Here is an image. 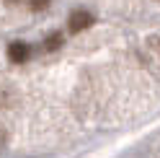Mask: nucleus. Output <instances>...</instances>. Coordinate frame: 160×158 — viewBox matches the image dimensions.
Here are the masks:
<instances>
[{"mask_svg":"<svg viewBox=\"0 0 160 158\" xmlns=\"http://www.w3.org/2000/svg\"><path fill=\"white\" fill-rule=\"evenodd\" d=\"M28 55H31V47L23 44V42H13L11 47H8V57H11V62H16V65L26 62Z\"/></svg>","mask_w":160,"mask_h":158,"instance_id":"obj_2","label":"nucleus"},{"mask_svg":"<svg viewBox=\"0 0 160 158\" xmlns=\"http://www.w3.org/2000/svg\"><path fill=\"white\" fill-rule=\"evenodd\" d=\"M28 5H31V11H47L49 0H28Z\"/></svg>","mask_w":160,"mask_h":158,"instance_id":"obj_4","label":"nucleus"},{"mask_svg":"<svg viewBox=\"0 0 160 158\" xmlns=\"http://www.w3.org/2000/svg\"><path fill=\"white\" fill-rule=\"evenodd\" d=\"M93 21H96V18H93L91 11H72V13H70L67 26H70V31H72V34H80V31H85V29H91Z\"/></svg>","mask_w":160,"mask_h":158,"instance_id":"obj_1","label":"nucleus"},{"mask_svg":"<svg viewBox=\"0 0 160 158\" xmlns=\"http://www.w3.org/2000/svg\"><path fill=\"white\" fill-rule=\"evenodd\" d=\"M59 47H62V36H59V34L47 36V42H44V49H47V52H57Z\"/></svg>","mask_w":160,"mask_h":158,"instance_id":"obj_3","label":"nucleus"},{"mask_svg":"<svg viewBox=\"0 0 160 158\" xmlns=\"http://www.w3.org/2000/svg\"><path fill=\"white\" fill-rule=\"evenodd\" d=\"M5 3H16V0H5Z\"/></svg>","mask_w":160,"mask_h":158,"instance_id":"obj_6","label":"nucleus"},{"mask_svg":"<svg viewBox=\"0 0 160 158\" xmlns=\"http://www.w3.org/2000/svg\"><path fill=\"white\" fill-rule=\"evenodd\" d=\"M3 145H5V132L0 130V148H3Z\"/></svg>","mask_w":160,"mask_h":158,"instance_id":"obj_5","label":"nucleus"}]
</instances>
